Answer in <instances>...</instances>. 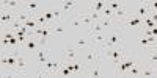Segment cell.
<instances>
[{"label": "cell", "instance_id": "17", "mask_svg": "<svg viewBox=\"0 0 157 78\" xmlns=\"http://www.w3.org/2000/svg\"><path fill=\"white\" fill-rule=\"evenodd\" d=\"M90 41H91V39H88V37H80V39H77L75 44H77L78 47H83V45H86Z\"/></svg>", "mask_w": 157, "mask_h": 78}, {"label": "cell", "instance_id": "7", "mask_svg": "<svg viewBox=\"0 0 157 78\" xmlns=\"http://www.w3.org/2000/svg\"><path fill=\"white\" fill-rule=\"evenodd\" d=\"M123 25H129V27H138V28L141 30V27H143V19H141V17H137L134 12H132V16H130Z\"/></svg>", "mask_w": 157, "mask_h": 78}, {"label": "cell", "instance_id": "1", "mask_svg": "<svg viewBox=\"0 0 157 78\" xmlns=\"http://www.w3.org/2000/svg\"><path fill=\"white\" fill-rule=\"evenodd\" d=\"M101 55H104L107 59H110L115 66H118L126 56V50L123 45L118 47H112V48H101Z\"/></svg>", "mask_w": 157, "mask_h": 78}, {"label": "cell", "instance_id": "11", "mask_svg": "<svg viewBox=\"0 0 157 78\" xmlns=\"http://www.w3.org/2000/svg\"><path fill=\"white\" fill-rule=\"evenodd\" d=\"M64 31H66V27H63L61 23H55L54 27H52V33L54 34H63Z\"/></svg>", "mask_w": 157, "mask_h": 78}, {"label": "cell", "instance_id": "8", "mask_svg": "<svg viewBox=\"0 0 157 78\" xmlns=\"http://www.w3.org/2000/svg\"><path fill=\"white\" fill-rule=\"evenodd\" d=\"M88 33L90 34H98V33H105V28L102 27L99 22H94L93 25H90L88 27Z\"/></svg>", "mask_w": 157, "mask_h": 78}, {"label": "cell", "instance_id": "20", "mask_svg": "<svg viewBox=\"0 0 157 78\" xmlns=\"http://www.w3.org/2000/svg\"><path fill=\"white\" fill-rule=\"evenodd\" d=\"M149 9L151 12H157V2H149Z\"/></svg>", "mask_w": 157, "mask_h": 78}, {"label": "cell", "instance_id": "3", "mask_svg": "<svg viewBox=\"0 0 157 78\" xmlns=\"http://www.w3.org/2000/svg\"><path fill=\"white\" fill-rule=\"evenodd\" d=\"M118 45H124V39L121 37V34L118 31H112V33H109V39L102 48H112V47H118Z\"/></svg>", "mask_w": 157, "mask_h": 78}, {"label": "cell", "instance_id": "15", "mask_svg": "<svg viewBox=\"0 0 157 78\" xmlns=\"http://www.w3.org/2000/svg\"><path fill=\"white\" fill-rule=\"evenodd\" d=\"M124 3L123 2H109V8H112L113 11H118L120 8H123Z\"/></svg>", "mask_w": 157, "mask_h": 78}, {"label": "cell", "instance_id": "18", "mask_svg": "<svg viewBox=\"0 0 157 78\" xmlns=\"http://www.w3.org/2000/svg\"><path fill=\"white\" fill-rule=\"evenodd\" d=\"M52 12H54V17H55V22L58 23V20H61V11H60V9H52Z\"/></svg>", "mask_w": 157, "mask_h": 78}, {"label": "cell", "instance_id": "14", "mask_svg": "<svg viewBox=\"0 0 157 78\" xmlns=\"http://www.w3.org/2000/svg\"><path fill=\"white\" fill-rule=\"evenodd\" d=\"M101 16H102V17H112V19H113V17H115V11H113L112 8H109V6H107L105 9H104V11L101 12Z\"/></svg>", "mask_w": 157, "mask_h": 78}, {"label": "cell", "instance_id": "5", "mask_svg": "<svg viewBox=\"0 0 157 78\" xmlns=\"http://www.w3.org/2000/svg\"><path fill=\"white\" fill-rule=\"evenodd\" d=\"M90 36H91V42L101 48L105 45L107 39H109V33H98V34H90Z\"/></svg>", "mask_w": 157, "mask_h": 78}, {"label": "cell", "instance_id": "21", "mask_svg": "<svg viewBox=\"0 0 157 78\" xmlns=\"http://www.w3.org/2000/svg\"><path fill=\"white\" fill-rule=\"evenodd\" d=\"M152 34L157 37V27H155V28H152Z\"/></svg>", "mask_w": 157, "mask_h": 78}, {"label": "cell", "instance_id": "13", "mask_svg": "<svg viewBox=\"0 0 157 78\" xmlns=\"http://www.w3.org/2000/svg\"><path fill=\"white\" fill-rule=\"evenodd\" d=\"M75 56H77V53H75L74 48H68L66 50V61H75Z\"/></svg>", "mask_w": 157, "mask_h": 78}, {"label": "cell", "instance_id": "10", "mask_svg": "<svg viewBox=\"0 0 157 78\" xmlns=\"http://www.w3.org/2000/svg\"><path fill=\"white\" fill-rule=\"evenodd\" d=\"M115 22H116V20H115V19H112V17H102V19L99 20V23L102 25L104 28H109V27H112V25H113Z\"/></svg>", "mask_w": 157, "mask_h": 78}, {"label": "cell", "instance_id": "19", "mask_svg": "<svg viewBox=\"0 0 157 78\" xmlns=\"http://www.w3.org/2000/svg\"><path fill=\"white\" fill-rule=\"evenodd\" d=\"M129 73H130V75H134V76H137V75H140L141 72H140V69H138L137 66H134L132 69H130V70H129Z\"/></svg>", "mask_w": 157, "mask_h": 78}, {"label": "cell", "instance_id": "2", "mask_svg": "<svg viewBox=\"0 0 157 78\" xmlns=\"http://www.w3.org/2000/svg\"><path fill=\"white\" fill-rule=\"evenodd\" d=\"M101 47H98V45H91L88 50H86V53H85V58H83V62H85V67H86V70L90 69V67H93L94 64H98L99 61H101Z\"/></svg>", "mask_w": 157, "mask_h": 78}, {"label": "cell", "instance_id": "12", "mask_svg": "<svg viewBox=\"0 0 157 78\" xmlns=\"http://www.w3.org/2000/svg\"><path fill=\"white\" fill-rule=\"evenodd\" d=\"M74 6H75V2H72V0H68V2H63L61 3V9L63 11H71Z\"/></svg>", "mask_w": 157, "mask_h": 78}, {"label": "cell", "instance_id": "4", "mask_svg": "<svg viewBox=\"0 0 157 78\" xmlns=\"http://www.w3.org/2000/svg\"><path fill=\"white\" fill-rule=\"evenodd\" d=\"M134 14L137 17H141L145 19L151 14V9H149V2H140L134 6Z\"/></svg>", "mask_w": 157, "mask_h": 78}, {"label": "cell", "instance_id": "6", "mask_svg": "<svg viewBox=\"0 0 157 78\" xmlns=\"http://www.w3.org/2000/svg\"><path fill=\"white\" fill-rule=\"evenodd\" d=\"M109 6V2H104V0H98V2H91L88 5V11H94V12H101Z\"/></svg>", "mask_w": 157, "mask_h": 78}, {"label": "cell", "instance_id": "9", "mask_svg": "<svg viewBox=\"0 0 157 78\" xmlns=\"http://www.w3.org/2000/svg\"><path fill=\"white\" fill-rule=\"evenodd\" d=\"M22 48H27V50H38L39 48V44H38V39L36 37H30L27 42H25L24 45H22Z\"/></svg>", "mask_w": 157, "mask_h": 78}, {"label": "cell", "instance_id": "16", "mask_svg": "<svg viewBox=\"0 0 157 78\" xmlns=\"http://www.w3.org/2000/svg\"><path fill=\"white\" fill-rule=\"evenodd\" d=\"M141 75L143 76H155V70L154 69H143L141 70Z\"/></svg>", "mask_w": 157, "mask_h": 78}]
</instances>
